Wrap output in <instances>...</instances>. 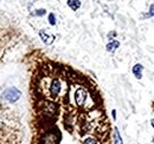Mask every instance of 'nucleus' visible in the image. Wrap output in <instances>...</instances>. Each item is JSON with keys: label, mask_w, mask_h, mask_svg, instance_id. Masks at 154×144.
Listing matches in <instances>:
<instances>
[{"label": "nucleus", "mask_w": 154, "mask_h": 144, "mask_svg": "<svg viewBox=\"0 0 154 144\" xmlns=\"http://www.w3.org/2000/svg\"><path fill=\"white\" fill-rule=\"evenodd\" d=\"M22 97V92L17 87H8L3 92V98L8 103H15Z\"/></svg>", "instance_id": "1"}, {"label": "nucleus", "mask_w": 154, "mask_h": 144, "mask_svg": "<svg viewBox=\"0 0 154 144\" xmlns=\"http://www.w3.org/2000/svg\"><path fill=\"white\" fill-rule=\"evenodd\" d=\"M39 35H40V38H42V40L46 44V45H50L51 43H52L54 42V39H55V37H54V35H49L44 30L43 31H40L39 32Z\"/></svg>", "instance_id": "2"}, {"label": "nucleus", "mask_w": 154, "mask_h": 144, "mask_svg": "<svg viewBox=\"0 0 154 144\" xmlns=\"http://www.w3.org/2000/svg\"><path fill=\"white\" fill-rule=\"evenodd\" d=\"M133 73H134V76H135L136 78L140 79V78L142 77V65L136 64V65L133 67Z\"/></svg>", "instance_id": "3"}, {"label": "nucleus", "mask_w": 154, "mask_h": 144, "mask_svg": "<svg viewBox=\"0 0 154 144\" xmlns=\"http://www.w3.org/2000/svg\"><path fill=\"white\" fill-rule=\"evenodd\" d=\"M68 5H69V7L74 11H77L81 6V3L79 0H68Z\"/></svg>", "instance_id": "4"}, {"label": "nucleus", "mask_w": 154, "mask_h": 144, "mask_svg": "<svg viewBox=\"0 0 154 144\" xmlns=\"http://www.w3.org/2000/svg\"><path fill=\"white\" fill-rule=\"evenodd\" d=\"M118 45H120L118 42H116V40H111V43H109V44L107 45V50L110 51V52H111V51H115V48H117Z\"/></svg>", "instance_id": "5"}, {"label": "nucleus", "mask_w": 154, "mask_h": 144, "mask_svg": "<svg viewBox=\"0 0 154 144\" xmlns=\"http://www.w3.org/2000/svg\"><path fill=\"white\" fill-rule=\"evenodd\" d=\"M114 141H115V144H123L122 138H121V136H120V132L116 128H115V134H114Z\"/></svg>", "instance_id": "6"}, {"label": "nucleus", "mask_w": 154, "mask_h": 144, "mask_svg": "<svg viewBox=\"0 0 154 144\" xmlns=\"http://www.w3.org/2000/svg\"><path fill=\"white\" fill-rule=\"evenodd\" d=\"M83 144H100V143H98V141L95 137L89 136V137H87V138L83 141Z\"/></svg>", "instance_id": "7"}, {"label": "nucleus", "mask_w": 154, "mask_h": 144, "mask_svg": "<svg viewBox=\"0 0 154 144\" xmlns=\"http://www.w3.org/2000/svg\"><path fill=\"white\" fill-rule=\"evenodd\" d=\"M49 23L51 24V25H55L56 24V19H55V15L51 13L50 15H49Z\"/></svg>", "instance_id": "8"}, {"label": "nucleus", "mask_w": 154, "mask_h": 144, "mask_svg": "<svg viewBox=\"0 0 154 144\" xmlns=\"http://www.w3.org/2000/svg\"><path fill=\"white\" fill-rule=\"evenodd\" d=\"M113 118L116 119V111L115 110H113Z\"/></svg>", "instance_id": "9"}, {"label": "nucleus", "mask_w": 154, "mask_h": 144, "mask_svg": "<svg viewBox=\"0 0 154 144\" xmlns=\"http://www.w3.org/2000/svg\"><path fill=\"white\" fill-rule=\"evenodd\" d=\"M152 124H153V128H154V119L152 120Z\"/></svg>", "instance_id": "10"}, {"label": "nucleus", "mask_w": 154, "mask_h": 144, "mask_svg": "<svg viewBox=\"0 0 154 144\" xmlns=\"http://www.w3.org/2000/svg\"><path fill=\"white\" fill-rule=\"evenodd\" d=\"M153 143H154V138H153Z\"/></svg>", "instance_id": "11"}]
</instances>
